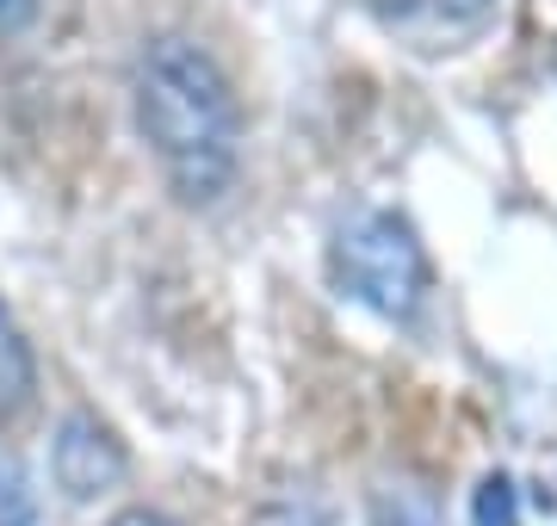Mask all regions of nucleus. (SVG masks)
<instances>
[{"instance_id": "nucleus-1", "label": "nucleus", "mask_w": 557, "mask_h": 526, "mask_svg": "<svg viewBox=\"0 0 557 526\" xmlns=\"http://www.w3.org/2000/svg\"><path fill=\"white\" fill-rule=\"evenodd\" d=\"M131 100H137V130L168 186L186 204H218L242 162V105L218 57L193 38L156 32L137 57Z\"/></svg>"}, {"instance_id": "nucleus-2", "label": "nucleus", "mask_w": 557, "mask_h": 526, "mask_svg": "<svg viewBox=\"0 0 557 526\" xmlns=\"http://www.w3.org/2000/svg\"><path fill=\"white\" fill-rule=\"evenodd\" d=\"M329 273H335L341 298L366 304L384 323H409L428 298V248H421L416 223L397 211H347L329 242Z\"/></svg>"}, {"instance_id": "nucleus-3", "label": "nucleus", "mask_w": 557, "mask_h": 526, "mask_svg": "<svg viewBox=\"0 0 557 526\" xmlns=\"http://www.w3.org/2000/svg\"><path fill=\"white\" fill-rule=\"evenodd\" d=\"M496 7L502 0H372L379 25L416 57H453L478 43L496 25Z\"/></svg>"}, {"instance_id": "nucleus-4", "label": "nucleus", "mask_w": 557, "mask_h": 526, "mask_svg": "<svg viewBox=\"0 0 557 526\" xmlns=\"http://www.w3.org/2000/svg\"><path fill=\"white\" fill-rule=\"evenodd\" d=\"M50 471H57V484L69 502H94V496L124 484L131 459H124V440L100 415H69L57 427V446H50Z\"/></svg>"}, {"instance_id": "nucleus-5", "label": "nucleus", "mask_w": 557, "mask_h": 526, "mask_svg": "<svg viewBox=\"0 0 557 526\" xmlns=\"http://www.w3.org/2000/svg\"><path fill=\"white\" fill-rule=\"evenodd\" d=\"M32 385H38V365H32V347L13 328V316L0 310V415L32 403Z\"/></svg>"}, {"instance_id": "nucleus-6", "label": "nucleus", "mask_w": 557, "mask_h": 526, "mask_svg": "<svg viewBox=\"0 0 557 526\" xmlns=\"http://www.w3.org/2000/svg\"><path fill=\"white\" fill-rule=\"evenodd\" d=\"M372 526H446V521H440L434 489L397 477V484H384L379 496H372Z\"/></svg>"}, {"instance_id": "nucleus-7", "label": "nucleus", "mask_w": 557, "mask_h": 526, "mask_svg": "<svg viewBox=\"0 0 557 526\" xmlns=\"http://www.w3.org/2000/svg\"><path fill=\"white\" fill-rule=\"evenodd\" d=\"M38 521V489L25 477L20 452L0 440V526H32Z\"/></svg>"}, {"instance_id": "nucleus-8", "label": "nucleus", "mask_w": 557, "mask_h": 526, "mask_svg": "<svg viewBox=\"0 0 557 526\" xmlns=\"http://www.w3.org/2000/svg\"><path fill=\"white\" fill-rule=\"evenodd\" d=\"M471 526H520V496H515L508 477H483V484H478Z\"/></svg>"}, {"instance_id": "nucleus-9", "label": "nucleus", "mask_w": 557, "mask_h": 526, "mask_svg": "<svg viewBox=\"0 0 557 526\" xmlns=\"http://www.w3.org/2000/svg\"><path fill=\"white\" fill-rule=\"evenodd\" d=\"M38 20V0H0V38H13Z\"/></svg>"}, {"instance_id": "nucleus-10", "label": "nucleus", "mask_w": 557, "mask_h": 526, "mask_svg": "<svg viewBox=\"0 0 557 526\" xmlns=\"http://www.w3.org/2000/svg\"><path fill=\"white\" fill-rule=\"evenodd\" d=\"M260 526H329V514H317V508H273Z\"/></svg>"}, {"instance_id": "nucleus-11", "label": "nucleus", "mask_w": 557, "mask_h": 526, "mask_svg": "<svg viewBox=\"0 0 557 526\" xmlns=\"http://www.w3.org/2000/svg\"><path fill=\"white\" fill-rule=\"evenodd\" d=\"M112 526H180V521H168V514H156V508H124Z\"/></svg>"}]
</instances>
